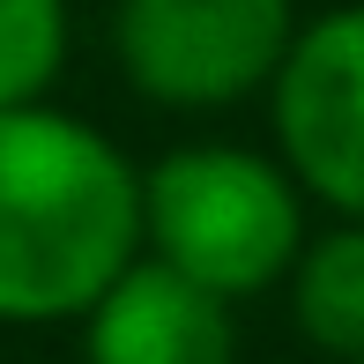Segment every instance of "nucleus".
Masks as SVG:
<instances>
[{
	"label": "nucleus",
	"instance_id": "obj_1",
	"mask_svg": "<svg viewBox=\"0 0 364 364\" xmlns=\"http://www.w3.org/2000/svg\"><path fill=\"white\" fill-rule=\"evenodd\" d=\"M141 253V171L75 112L0 105V327L82 320Z\"/></svg>",
	"mask_w": 364,
	"mask_h": 364
},
{
	"label": "nucleus",
	"instance_id": "obj_2",
	"mask_svg": "<svg viewBox=\"0 0 364 364\" xmlns=\"http://www.w3.org/2000/svg\"><path fill=\"white\" fill-rule=\"evenodd\" d=\"M141 245L238 305L290 275L305 245V186L283 156L230 141L171 149L141 171Z\"/></svg>",
	"mask_w": 364,
	"mask_h": 364
},
{
	"label": "nucleus",
	"instance_id": "obj_3",
	"mask_svg": "<svg viewBox=\"0 0 364 364\" xmlns=\"http://www.w3.org/2000/svg\"><path fill=\"white\" fill-rule=\"evenodd\" d=\"M290 38V0H119L112 8L119 75L164 112H223L260 97Z\"/></svg>",
	"mask_w": 364,
	"mask_h": 364
},
{
	"label": "nucleus",
	"instance_id": "obj_4",
	"mask_svg": "<svg viewBox=\"0 0 364 364\" xmlns=\"http://www.w3.org/2000/svg\"><path fill=\"white\" fill-rule=\"evenodd\" d=\"M275 156L335 216H364V0L297 23L268 82Z\"/></svg>",
	"mask_w": 364,
	"mask_h": 364
},
{
	"label": "nucleus",
	"instance_id": "obj_5",
	"mask_svg": "<svg viewBox=\"0 0 364 364\" xmlns=\"http://www.w3.org/2000/svg\"><path fill=\"white\" fill-rule=\"evenodd\" d=\"M82 364H238V312L171 260L134 253L82 312Z\"/></svg>",
	"mask_w": 364,
	"mask_h": 364
},
{
	"label": "nucleus",
	"instance_id": "obj_6",
	"mask_svg": "<svg viewBox=\"0 0 364 364\" xmlns=\"http://www.w3.org/2000/svg\"><path fill=\"white\" fill-rule=\"evenodd\" d=\"M290 327L335 364H364V216L305 238L290 260Z\"/></svg>",
	"mask_w": 364,
	"mask_h": 364
},
{
	"label": "nucleus",
	"instance_id": "obj_7",
	"mask_svg": "<svg viewBox=\"0 0 364 364\" xmlns=\"http://www.w3.org/2000/svg\"><path fill=\"white\" fill-rule=\"evenodd\" d=\"M68 68V0H0V105H38Z\"/></svg>",
	"mask_w": 364,
	"mask_h": 364
}]
</instances>
